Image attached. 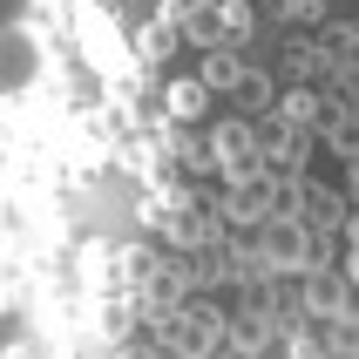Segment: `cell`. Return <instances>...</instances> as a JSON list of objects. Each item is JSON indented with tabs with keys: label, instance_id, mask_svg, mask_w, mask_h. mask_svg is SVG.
I'll use <instances>...</instances> for the list:
<instances>
[{
	"label": "cell",
	"instance_id": "6da1fadb",
	"mask_svg": "<svg viewBox=\"0 0 359 359\" xmlns=\"http://www.w3.org/2000/svg\"><path fill=\"white\" fill-rule=\"evenodd\" d=\"M7 88H20V75H27V34H20V27H7Z\"/></svg>",
	"mask_w": 359,
	"mask_h": 359
},
{
	"label": "cell",
	"instance_id": "7a4b0ae2",
	"mask_svg": "<svg viewBox=\"0 0 359 359\" xmlns=\"http://www.w3.org/2000/svg\"><path fill=\"white\" fill-rule=\"evenodd\" d=\"M14 7H20V0H7V27H14Z\"/></svg>",
	"mask_w": 359,
	"mask_h": 359
}]
</instances>
